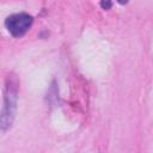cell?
<instances>
[{
    "label": "cell",
    "instance_id": "obj_3",
    "mask_svg": "<svg viewBox=\"0 0 153 153\" xmlns=\"http://www.w3.org/2000/svg\"><path fill=\"white\" fill-rule=\"evenodd\" d=\"M102 7L104 10H108L111 7V1L110 0H102Z\"/></svg>",
    "mask_w": 153,
    "mask_h": 153
},
{
    "label": "cell",
    "instance_id": "obj_4",
    "mask_svg": "<svg viewBox=\"0 0 153 153\" xmlns=\"http://www.w3.org/2000/svg\"><path fill=\"white\" fill-rule=\"evenodd\" d=\"M117 1H118L121 5H124V4H127V2H128V0H117Z\"/></svg>",
    "mask_w": 153,
    "mask_h": 153
},
{
    "label": "cell",
    "instance_id": "obj_2",
    "mask_svg": "<svg viewBox=\"0 0 153 153\" xmlns=\"http://www.w3.org/2000/svg\"><path fill=\"white\" fill-rule=\"evenodd\" d=\"M32 22V17L27 13H17L10 16L6 19L5 25L13 37H22L31 27Z\"/></svg>",
    "mask_w": 153,
    "mask_h": 153
},
{
    "label": "cell",
    "instance_id": "obj_1",
    "mask_svg": "<svg viewBox=\"0 0 153 153\" xmlns=\"http://www.w3.org/2000/svg\"><path fill=\"white\" fill-rule=\"evenodd\" d=\"M17 86L13 85L8 80V84L5 88L4 93V103H2V110H1V120H0V127L1 131L5 133L12 124L17 110Z\"/></svg>",
    "mask_w": 153,
    "mask_h": 153
}]
</instances>
